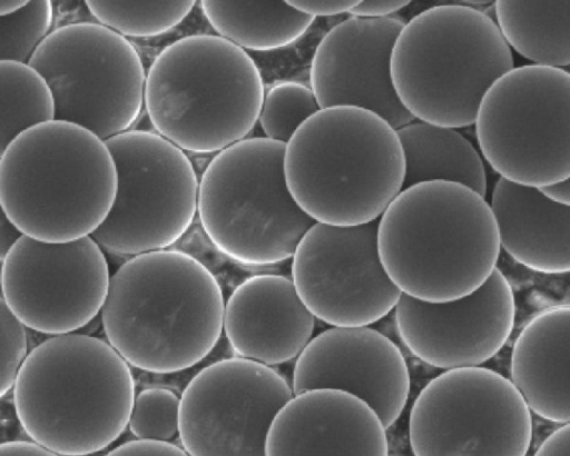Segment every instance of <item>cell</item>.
<instances>
[{
    "label": "cell",
    "mask_w": 570,
    "mask_h": 456,
    "mask_svg": "<svg viewBox=\"0 0 570 456\" xmlns=\"http://www.w3.org/2000/svg\"><path fill=\"white\" fill-rule=\"evenodd\" d=\"M224 314L212 271L186 252L163 249L131 257L111 276L101 323L108 343L128 364L169 374L214 349Z\"/></svg>",
    "instance_id": "6da1fadb"
},
{
    "label": "cell",
    "mask_w": 570,
    "mask_h": 456,
    "mask_svg": "<svg viewBox=\"0 0 570 456\" xmlns=\"http://www.w3.org/2000/svg\"><path fill=\"white\" fill-rule=\"evenodd\" d=\"M377 246L401 293L428 303L475 291L497 268L501 250L485 197L451 181L402 189L379 219Z\"/></svg>",
    "instance_id": "7a4b0ae2"
},
{
    "label": "cell",
    "mask_w": 570,
    "mask_h": 456,
    "mask_svg": "<svg viewBox=\"0 0 570 456\" xmlns=\"http://www.w3.org/2000/svg\"><path fill=\"white\" fill-rule=\"evenodd\" d=\"M17 418L32 442L62 456H85L114 443L128 426L135 380L107 341L82 334L36 346L12 388Z\"/></svg>",
    "instance_id": "3957f363"
},
{
    "label": "cell",
    "mask_w": 570,
    "mask_h": 456,
    "mask_svg": "<svg viewBox=\"0 0 570 456\" xmlns=\"http://www.w3.org/2000/svg\"><path fill=\"white\" fill-rule=\"evenodd\" d=\"M287 188L315 222L379 220L402 191L405 159L396 130L363 108L331 107L308 118L285 145Z\"/></svg>",
    "instance_id": "277c9868"
},
{
    "label": "cell",
    "mask_w": 570,
    "mask_h": 456,
    "mask_svg": "<svg viewBox=\"0 0 570 456\" xmlns=\"http://www.w3.org/2000/svg\"><path fill=\"white\" fill-rule=\"evenodd\" d=\"M117 186L106 141L71 122L35 126L0 153L1 210L39 241L91 236L106 220Z\"/></svg>",
    "instance_id": "5b68a950"
},
{
    "label": "cell",
    "mask_w": 570,
    "mask_h": 456,
    "mask_svg": "<svg viewBox=\"0 0 570 456\" xmlns=\"http://www.w3.org/2000/svg\"><path fill=\"white\" fill-rule=\"evenodd\" d=\"M460 1L433 6L409 20L394 43L391 75L411 116L443 128L475 123L488 90L514 68L495 20Z\"/></svg>",
    "instance_id": "8992f818"
},
{
    "label": "cell",
    "mask_w": 570,
    "mask_h": 456,
    "mask_svg": "<svg viewBox=\"0 0 570 456\" xmlns=\"http://www.w3.org/2000/svg\"><path fill=\"white\" fill-rule=\"evenodd\" d=\"M265 88L255 61L218 34L166 46L150 65L145 108L157 133L184 151L218 153L246 139Z\"/></svg>",
    "instance_id": "52a82bcc"
},
{
    "label": "cell",
    "mask_w": 570,
    "mask_h": 456,
    "mask_svg": "<svg viewBox=\"0 0 570 456\" xmlns=\"http://www.w3.org/2000/svg\"><path fill=\"white\" fill-rule=\"evenodd\" d=\"M285 145L243 139L216 153L199 180L202 227L222 254L238 262L263 266L292 258L315 224L287 188Z\"/></svg>",
    "instance_id": "ba28073f"
},
{
    "label": "cell",
    "mask_w": 570,
    "mask_h": 456,
    "mask_svg": "<svg viewBox=\"0 0 570 456\" xmlns=\"http://www.w3.org/2000/svg\"><path fill=\"white\" fill-rule=\"evenodd\" d=\"M474 126L500 178L538 189L570 179V75L562 69L514 67L488 90Z\"/></svg>",
    "instance_id": "9c48e42d"
},
{
    "label": "cell",
    "mask_w": 570,
    "mask_h": 456,
    "mask_svg": "<svg viewBox=\"0 0 570 456\" xmlns=\"http://www.w3.org/2000/svg\"><path fill=\"white\" fill-rule=\"evenodd\" d=\"M29 65L52 91L56 120L107 140L140 115L147 77L140 56L126 37L98 22L53 29Z\"/></svg>",
    "instance_id": "30bf717a"
},
{
    "label": "cell",
    "mask_w": 570,
    "mask_h": 456,
    "mask_svg": "<svg viewBox=\"0 0 570 456\" xmlns=\"http://www.w3.org/2000/svg\"><path fill=\"white\" fill-rule=\"evenodd\" d=\"M118 176L115 202L91 235L110 252L166 249L198 211L199 180L184 150L157 132L128 130L107 140Z\"/></svg>",
    "instance_id": "8fae6325"
},
{
    "label": "cell",
    "mask_w": 570,
    "mask_h": 456,
    "mask_svg": "<svg viewBox=\"0 0 570 456\" xmlns=\"http://www.w3.org/2000/svg\"><path fill=\"white\" fill-rule=\"evenodd\" d=\"M414 456H525L532 417L512 381L485 367L444 370L415 398Z\"/></svg>",
    "instance_id": "7c38bea8"
},
{
    "label": "cell",
    "mask_w": 570,
    "mask_h": 456,
    "mask_svg": "<svg viewBox=\"0 0 570 456\" xmlns=\"http://www.w3.org/2000/svg\"><path fill=\"white\" fill-rule=\"evenodd\" d=\"M293 396L269 366L240 357L210 364L180 396L183 448L189 456H266L269 428Z\"/></svg>",
    "instance_id": "4fadbf2b"
},
{
    "label": "cell",
    "mask_w": 570,
    "mask_h": 456,
    "mask_svg": "<svg viewBox=\"0 0 570 456\" xmlns=\"http://www.w3.org/2000/svg\"><path fill=\"white\" fill-rule=\"evenodd\" d=\"M110 279L91 236L56 244L22 235L1 260V299L26 327L70 334L101 311Z\"/></svg>",
    "instance_id": "5bb4252c"
},
{
    "label": "cell",
    "mask_w": 570,
    "mask_h": 456,
    "mask_svg": "<svg viewBox=\"0 0 570 456\" xmlns=\"http://www.w3.org/2000/svg\"><path fill=\"white\" fill-rule=\"evenodd\" d=\"M379 220L357 226L315 222L292 257V281L315 318L332 327H362L393 310L401 290L385 271Z\"/></svg>",
    "instance_id": "9a60e30c"
},
{
    "label": "cell",
    "mask_w": 570,
    "mask_h": 456,
    "mask_svg": "<svg viewBox=\"0 0 570 456\" xmlns=\"http://www.w3.org/2000/svg\"><path fill=\"white\" fill-rule=\"evenodd\" d=\"M394 316L401 339L422 361L445 370L479 367L511 335L515 301L497 267L480 288L456 300L428 303L401 294Z\"/></svg>",
    "instance_id": "2e32d148"
},
{
    "label": "cell",
    "mask_w": 570,
    "mask_h": 456,
    "mask_svg": "<svg viewBox=\"0 0 570 456\" xmlns=\"http://www.w3.org/2000/svg\"><path fill=\"white\" fill-rule=\"evenodd\" d=\"M404 24L395 17L351 16L331 28L316 46L309 66V87L320 108H363L395 130L412 122L391 75L394 43Z\"/></svg>",
    "instance_id": "e0dca14e"
},
{
    "label": "cell",
    "mask_w": 570,
    "mask_h": 456,
    "mask_svg": "<svg viewBox=\"0 0 570 456\" xmlns=\"http://www.w3.org/2000/svg\"><path fill=\"white\" fill-rule=\"evenodd\" d=\"M294 395L336 389L366 403L385 428L402 414L410 394L406 361L396 345L380 331L332 327L308 343L296 358Z\"/></svg>",
    "instance_id": "ac0fdd59"
},
{
    "label": "cell",
    "mask_w": 570,
    "mask_h": 456,
    "mask_svg": "<svg viewBox=\"0 0 570 456\" xmlns=\"http://www.w3.org/2000/svg\"><path fill=\"white\" fill-rule=\"evenodd\" d=\"M385 429L360 398L336 389L307 390L276 415L266 456H389Z\"/></svg>",
    "instance_id": "d6986e66"
},
{
    "label": "cell",
    "mask_w": 570,
    "mask_h": 456,
    "mask_svg": "<svg viewBox=\"0 0 570 456\" xmlns=\"http://www.w3.org/2000/svg\"><path fill=\"white\" fill-rule=\"evenodd\" d=\"M314 327L292 279L281 275L252 276L225 303L224 331L234 353L269 367L297 358Z\"/></svg>",
    "instance_id": "ffe728a7"
},
{
    "label": "cell",
    "mask_w": 570,
    "mask_h": 456,
    "mask_svg": "<svg viewBox=\"0 0 570 456\" xmlns=\"http://www.w3.org/2000/svg\"><path fill=\"white\" fill-rule=\"evenodd\" d=\"M501 248L542 274L570 272V206L541 189L499 178L490 204Z\"/></svg>",
    "instance_id": "44dd1931"
},
{
    "label": "cell",
    "mask_w": 570,
    "mask_h": 456,
    "mask_svg": "<svg viewBox=\"0 0 570 456\" xmlns=\"http://www.w3.org/2000/svg\"><path fill=\"white\" fill-rule=\"evenodd\" d=\"M510 376L532 413L570 423V306L544 309L527 323L512 347Z\"/></svg>",
    "instance_id": "7402d4cb"
},
{
    "label": "cell",
    "mask_w": 570,
    "mask_h": 456,
    "mask_svg": "<svg viewBox=\"0 0 570 456\" xmlns=\"http://www.w3.org/2000/svg\"><path fill=\"white\" fill-rule=\"evenodd\" d=\"M396 132L405 159L403 189L421 182L451 181L487 196L481 156L456 129L413 120Z\"/></svg>",
    "instance_id": "603a6c76"
},
{
    "label": "cell",
    "mask_w": 570,
    "mask_h": 456,
    "mask_svg": "<svg viewBox=\"0 0 570 456\" xmlns=\"http://www.w3.org/2000/svg\"><path fill=\"white\" fill-rule=\"evenodd\" d=\"M200 9L218 36L253 51L286 48L302 38L314 17L288 1L203 0Z\"/></svg>",
    "instance_id": "cb8c5ba5"
},
{
    "label": "cell",
    "mask_w": 570,
    "mask_h": 456,
    "mask_svg": "<svg viewBox=\"0 0 570 456\" xmlns=\"http://www.w3.org/2000/svg\"><path fill=\"white\" fill-rule=\"evenodd\" d=\"M493 9L510 48L532 65H570V1L498 0Z\"/></svg>",
    "instance_id": "d4e9b609"
},
{
    "label": "cell",
    "mask_w": 570,
    "mask_h": 456,
    "mask_svg": "<svg viewBox=\"0 0 570 456\" xmlns=\"http://www.w3.org/2000/svg\"><path fill=\"white\" fill-rule=\"evenodd\" d=\"M56 120L46 79L29 63L0 61V153L26 130Z\"/></svg>",
    "instance_id": "484cf974"
},
{
    "label": "cell",
    "mask_w": 570,
    "mask_h": 456,
    "mask_svg": "<svg viewBox=\"0 0 570 456\" xmlns=\"http://www.w3.org/2000/svg\"><path fill=\"white\" fill-rule=\"evenodd\" d=\"M98 23L124 37L147 38L160 36L178 26L191 11L196 1H85Z\"/></svg>",
    "instance_id": "4316f807"
},
{
    "label": "cell",
    "mask_w": 570,
    "mask_h": 456,
    "mask_svg": "<svg viewBox=\"0 0 570 456\" xmlns=\"http://www.w3.org/2000/svg\"><path fill=\"white\" fill-rule=\"evenodd\" d=\"M320 109L309 86L298 81H279L265 91L258 122L265 138L287 143Z\"/></svg>",
    "instance_id": "83f0119b"
},
{
    "label": "cell",
    "mask_w": 570,
    "mask_h": 456,
    "mask_svg": "<svg viewBox=\"0 0 570 456\" xmlns=\"http://www.w3.org/2000/svg\"><path fill=\"white\" fill-rule=\"evenodd\" d=\"M52 19L49 0H29L20 10L0 16V61L29 63L51 32Z\"/></svg>",
    "instance_id": "f1b7e54d"
},
{
    "label": "cell",
    "mask_w": 570,
    "mask_h": 456,
    "mask_svg": "<svg viewBox=\"0 0 570 456\" xmlns=\"http://www.w3.org/2000/svg\"><path fill=\"white\" fill-rule=\"evenodd\" d=\"M180 398L170 389L154 387L135 398L128 427L137 439L169 442L178 434Z\"/></svg>",
    "instance_id": "f546056e"
},
{
    "label": "cell",
    "mask_w": 570,
    "mask_h": 456,
    "mask_svg": "<svg viewBox=\"0 0 570 456\" xmlns=\"http://www.w3.org/2000/svg\"><path fill=\"white\" fill-rule=\"evenodd\" d=\"M0 395L13 388L27 354L26 326L12 314L3 299H0Z\"/></svg>",
    "instance_id": "4dcf8cb0"
},
{
    "label": "cell",
    "mask_w": 570,
    "mask_h": 456,
    "mask_svg": "<svg viewBox=\"0 0 570 456\" xmlns=\"http://www.w3.org/2000/svg\"><path fill=\"white\" fill-rule=\"evenodd\" d=\"M106 456H189L184 448L169 442L135 439L121 444Z\"/></svg>",
    "instance_id": "1f68e13d"
},
{
    "label": "cell",
    "mask_w": 570,
    "mask_h": 456,
    "mask_svg": "<svg viewBox=\"0 0 570 456\" xmlns=\"http://www.w3.org/2000/svg\"><path fill=\"white\" fill-rule=\"evenodd\" d=\"M356 0H291L288 3L296 10L312 17H327L350 13L357 4Z\"/></svg>",
    "instance_id": "d6a6232c"
},
{
    "label": "cell",
    "mask_w": 570,
    "mask_h": 456,
    "mask_svg": "<svg viewBox=\"0 0 570 456\" xmlns=\"http://www.w3.org/2000/svg\"><path fill=\"white\" fill-rule=\"evenodd\" d=\"M411 1L407 0H367L358 1L350 12L351 16L360 18H386L405 8Z\"/></svg>",
    "instance_id": "836d02e7"
},
{
    "label": "cell",
    "mask_w": 570,
    "mask_h": 456,
    "mask_svg": "<svg viewBox=\"0 0 570 456\" xmlns=\"http://www.w3.org/2000/svg\"><path fill=\"white\" fill-rule=\"evenodd\" d=\"M534 456H570V423L552 432L538 447Z\"/></svg>",
    "instance_id": "e575fe53"
},
{
    "label": "cell",
    "mask_w": 570,
    "mask_h": 456,
    "mask_svg": "<svg viewBox=\"0 0 570 456\" xmlns=\"http://www.w3.org/2000/svg\"><path fill=\"white\" fill-rule=\"evenodd\" d=\"M0 456H60L35 442L9 440L0 445Z\"/></svg>",
    "instance_id": "d590c367"
},
{
    "label": "cell",
    "mask_w": 570,
    "mask_h": 456,
    "mask_svg": "<svg viewBox=\"0 0 570 456\" xmlns=\"http://www.w3.org/2000/svg\"><path fill=\"white\" fill-rule=\"evenodd\" d=\"M22 236V232L7 218L1 210L0 216V258L6 257L8 251Z\"/></svg>",
    "instance_id": "8d00e7d4"
},
{
    "label": "cell",
    "mask_w": 570,
    "mask_h": 456,
    "mask_svg": "<svg viewBox=\"0 0 570 456\" xmlns=\"http://www.w3.org/2000/svg\"><path fill=\"white\" fill-rule=\"evenodd\" d=\"M541 191L548 197L570 206V179L559 185L543 188Z\"/></svg>",
    "instance_id": "74e56055"
},
{
    "label": "cell",
    "mask_w": 570,
    "mask_h": 456,
    "mask_svg": "<svg viewBox=\"0 0 570 456\" xmlns=\"http://www.w3.org/2000/svg\"><path fill=\"white\" fill-rule=\"evenodd\" d=\"M28 3L27 0H0V16L13 13Z\"/></svg>",
    "instance_id": "f35d334b"
},
{
    "label": "cell",
    "mask_w": 570,
    "mask_h": 456,
    "mask_svg": "<svg viewBox=\"0 0 570 456\" xmlns=\"http://www.w3.org/2000/svg\"><path fill=\"white\" fill-rule=\"evenodd\" d=\"M563 71H566L568 75H570V65L561 68Z\"/></svg>",
    "instance_id": "ab89813d"
}]
</instances>
